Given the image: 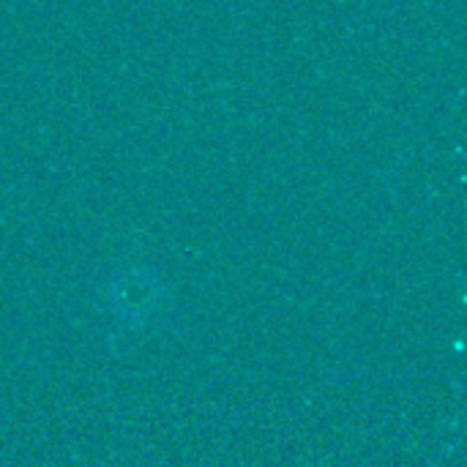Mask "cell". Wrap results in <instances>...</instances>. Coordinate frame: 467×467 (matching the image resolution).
<instances>
[{"instance_id": "cell-1", "label": "cell", "mask_w": 467, "mask_h": 467, "mask_svg": "<svg viewBox=\"0 0 467 467\" xmlns=\"http://www.w3.org/2000/svg\"><path fill=\"white\" fill-rule=\"evenodd\" d=\"M112 304L115 312L123 320H145L156 306V282L145 274H129L115 282L112 287Z\"/></svg>"}]
</instances>
